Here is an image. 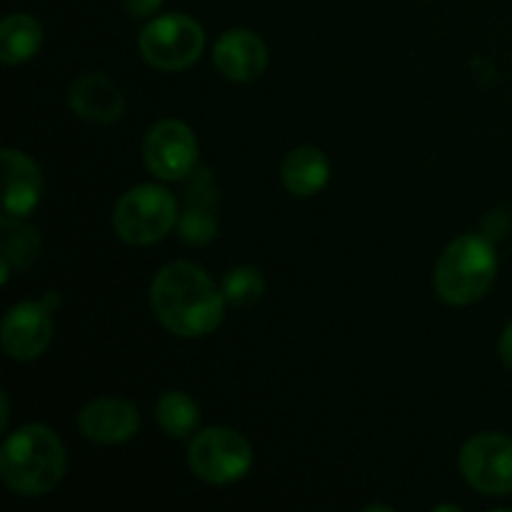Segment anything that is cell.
Wrapping results in <instances>:
<instances>
[{
    "label": "cell",
    "mask_w": 512,
    "mask_h": 512,
    "mask_svg": "<svg viewBox=\"0 0 512 512\" xmlns=\"http://www.w3.org/2000/svg\"><path fill=\"white\" fill-rule=\"evenodd\" d=\"M150 305L165 328L180 338H203L223 323V290L200 265L170 263L150 285Z\"/></svg>",
    "instance_id": "cell-1"
},
{
    "label": "cell",
    "mask_w": 512,
    "mask_h": 512,
    "mask_svg": "<svg viewBox=\"0 0 512 512\" xmlns=\"http://www.w3.org/2000/svg\"><path fill=\"white\" fill-rule=\"evenodd\" d=\"M0 475L25 498L53 493L65 475V448L48 425H25L0 448Z\"/></svg>",
    "instance_id": "cell-2"
},
{
    "label": "cell",
    "mask_w": 512,
    "mask_h": 512,
    "mask_svg": "<svg viewBox=\"0 0 512 512\" xmlns=\"http://www.w3.org/2000/svg\"><path fill=\"white\" fill-rule=\"evenodd\" d=\"M498 273V255L485 235L453 240L435 265V293L450 305H470L483 298Z\"/></svg>",
    "instance_id": "cell-3"
},
{
    "label": "cell",
    "mask_w": 512,
    "mask_h": 512,
    "mask_svg": "<svg viewBox=\"0 0 512 512\" xmlns=\"http://www.w3.org/2000/svg\"><path fill=\"white\" fill-rule=\"evenodd\" d=\"M178 200L160 185H135L113 210V228L123 243L153 245L178 225Z\"/></svg>",
    "instance_id": "cell-4"
},
{
    "label": "cell",
    "mask_w": 512,
    "mask_h": 512,
    "mask_svg": "<svg viewBox=\"0 0 512 512\" xmlns=\"http://www.w3.org/2000/svg\"><path fill=\"white\" fill-rule=\"evenodd\" d=\"M140 55L158 70H185L200 58L205 48V33L198 20L183 13L160 15L148 23L138 40Z\"/></svg>",
    "instance_id": "cell-5"
},
{
    "label": "cell",
    "mask_w": 512,
    "mask_h": 512,
    "mask_svg": "<svg viewBox=\"0 0 512 512\" xmlns=\"http://www.w3.org/2000/svg\"><path fill=\"white\" fill-rule=\"evenodd\" d=\"M188 463L200 480L228 485L245 478L253 465V448L230 428L200 430L188 450Z\"/></svg>",
    "instance_id": "cell-6"
},
{
    "label": "cell",
    "mask_w": 512,
    "mask_h": 512,
    "mask_svg": "<svg viewBox=\"0 0 512 512\" xmlns=\"http://www.w3.org/2000/svg\"><path fill=\"white\" fill-rule=\"evenodd\" d=\"M460 470L478 493H512V438L500 433H480L460 450Z\"/></svg>",
    "instance_id": "cell-7"
},
{
    "label": "cell",
    "mask_w": 512,
    "mask_h": 512,
    "mask_svg": "<svg viewBox=\"0 0 512 512\" xmlns=\"http://www.w3.org/2000/svg\"><path fill=\"white\" fill-rule=\"evenodd\" d=\"M143 158L160 180H183L198 170V140L180 120H160L148 130Z\"/></svg>",
    "instance_id": "cell-8"
},
{
    "label": "cell",
    "mask_w": 512,
    "mask_h": 512,
    "mask_svg": "<svg viewBox=\"0 0 512 512\" xmlns=\"http://www.w3.org/2000/svg\"><path fill=\"white\" fill-rule=\"evenodd\" d=\"M50 338H53V318L45 303L25 300L13 305L0 325L3 350L20 363L40 358L50 345Z\"/></svg>",
    "instance_id": "cell-9"
},
{
    "label": "cell",
    "mask_w": 512,
    "mask_h": 512,
    "mask_svg": "<svg viewBox=\"0 0 512 512\" xmlns=\"http://www.w3.org/2000/svg\"><path fill=\"white\" fill-rule=\"evenodd\" d=\"M80 433L100 445H120L140 428V413L133 403L120 398H100L85 405L78 415Z\"/></svg>",
    "instance_id": "cell-10"
},
{
    "label": "cell",
    "mask_w": 512,
    "mask_h": 512,
    "mask_svg": "<svg viewBox=\"0 0 512 512\" xmlns=\"http://www.w3.org/2000/svg\"><path fill=\"white\" fill-rule=\"evenodd\" d=\"M213 63L225 78L235 83H250L265 73L268 48L253 30H228L215 43Z\"/></svg>",
    "instance_id": "cell-11"
},
{
    "label": "cell",
    "mask_w": 512,
    "mask_h": 512,
    "mask_svg": "<svg viewBox=\"0 0 512 512\" xmlns=\"http://www.w3.org/2000/svg\"><path fill=\"white\" fill-rule=\"evenodd\" d=\"M5 168V203L3 218H28L43 195V173L33 158L13 148L3 150Z\"/></svg>",
    "instance_id": "cell-12"
},
{
    "label": "cell",
    "mask_w": 512,
    "mask_h": 512,
    "mask_svg": "<svg viewBox=\"0 0 512 512\" xmlns=\"http://www.w3.org/2000/svg\"><path fill=\"white\" fill-rule=\"evenodd\" d=\"M68 103L78 118L100 125L115 123L125 110L123 95L103 73H85L75 78L68 90Z\"/></svg>",
    "instance_id": "cell-13"
},
{
    "label": "cell",
    "mask_w": 512,
    "mask_h": 512,
    "mask_svg": "<svg viewBox=\"0 0 512 512\" xmlns=\"http://www.w3.org/2000/svg\"><path fill=\"white\" fill-rule=\"evenodd\" d=\"M215 190L208 170H195V180L188 188V208L178 218V233L185 243L205 245L215 238Z\"/></svg>",
    "instance_id": "cell-14"
},
{
    "label": "cell",
    "mask_w": 512,
    "mask_h": 512,
    "mask_svg": "<svg viewBox=\"0 0 512 512\" xmlns=\"http://www.w3.org/2000/svg\"><path fill=\"white\" fill-rule=\"evenodd\" d=\"M280 178L290 193L298 198H310L328 185L330 163L318 148L303 145L285 155L283 165H280Z\"/></svg>",
    "instance_id": "cell-15"
},
{
    "label": "cell",
    "mask_w": 512,
    "mask_h": 512,
    "mask_svg": "<svg viewBox=\"0 0 512 512\" xmlns=\"http://www.w3.org/2000/svg\"><path fill=\"white\" fill-rule=\"evenodd\" d=\"M43 45V25L25 13H13L0 23V58L5 65H20Z\"/></svg>",
    "instance_id": "cell-16"
},
{
    "label": "cell",
    "mask_w": 512,
    "mask_h": 512,
    "mask_svg": "<svg viewBox=\"0 0 512 512\" xmlns=\"http://www.w3.org/2000/svg\"><path fill=\"white\" fill-rule=\"evenodd\" d=\"M155 420L160 428L170 435V438H190L198 430L200 423V410L190 395L170 390L155 405Z\"/></svg>",
    "instance_id": "cell-17"
},
{
    "label": "cell",
    "mask_w": 512,
    "mask_h": 512,
    "mask_svg": "<svg viewBox=\"0 0 512 512\" xmlns=\"http://www.w3.org/2000/svg\"><path fill=\"white\" fill-rule=\"evenodd\" d=\"M220 290H223V298L228 305H233V308H250V305H255L263 298L265 278L258 268L240 265V268L228 270L223 275Z\"/></svg>",
    "instance_id": "cell-18"
},
{
    "label": "cell",
    "mask_w": 512,
    "mask_h": 512,
    "mask_svg": "<svg viewBox=\"0 0 512 512\" xmlns=\"http://www.w3.org/2000/svg\"><path fill=\"white\" fill-rule=\"evenodd\" d=\"M3 228V260H8L13 268H28L38 253V230L13 218H3Z\"/></svg>",
    "instance_id": "cell-19"
},
{
    "label": "cell",
    "mask_w": 512,
    "mask_h": 512,
    "mask_svg": "<svg viewBox=\"0 0 512 512\" xmlns=\"http://www.w3.org/2000/svg\"><path fill=\"white\" fill-rule=\"evenodd\" d=\"M483 230H485V238H503V235H508L510 230L508 215L500 213V210H493V213L483 220Z\"/></svg>",
    "instance_id": "cell-20"
},
{
    "label": "cell",
    "mask_w": 512,
    "mask_h": 512,
    "mask_svg": "<svg viewBox=\"0 0 512 512\" xmlns=\"http://www.w3.org/2000/svg\"><path fill=\"white\" fill-rule=\"evenodd\" d=\"M125 5H128L133 18H148L163 5V0H125Z\"/></svg>",
    "instance_id": "cell-21"
},
{
    "label": "cell",
    "mask_w": 512,
    "mask_h": 512,
    "mask_svg": "<svg viewBox=\"0 0 512 512\" xmlns=\"http://www.w3.org/2000/svg\"><path fill=\"white\" fill-rule=\"evenodd\" d=\"M498 353H500V360H503V363L512 370V323L503 330V335H500Z\"/></svg>",
    "instance_id": "cell-22"
}]
</instances>
